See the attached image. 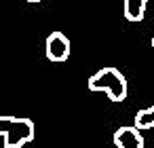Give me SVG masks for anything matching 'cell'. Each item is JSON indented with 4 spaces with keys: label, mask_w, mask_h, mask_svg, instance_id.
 <instances>
[{
    "label": "cell",
    "mask_w": 154,
    "mask_h": 148,
    "mask_svg": "<svg viewBox=\"0 0 154 148\" xmlns=\"http://www.w3.org/2000/svg\"><path fill=\"white\" fill-rule=\"evenodd\" d=\"M26 2H36V5H38V2H40V0H26Z\"/></svg>",
    "instance_id": "cell-7"
},
{
    "label": "cell",
    "mask_w": 154,
    "mask_h": 148,
    "mask_svg": "<svg viewBox=\"0 0 154 148\" xmlns=\"http://www.w3.org/2000/svg\"><path fill=\"white\" fill-rule=\"evenodd\" d=\"M87 89L93 93H106L108 99H112V102H125L127 93H129L125 74L114 66H106V68L97 70L95 74H91L87 80Z\"/></svg>",
    "instance_id": "cell-1"
},
{
    "label": "cell",
    "mask_w": 154,
    "mask_h": 148,
    "mask_svg": "<svg viewBox=\"0 0 154 148\" xmlns=\"http://www.w3.org/2000/svg\"><path fill=\"white\" fill-rule=\"evenodd\" d=\"M45 53L49 61L61 64L70 57V40L63 32H51L45 43Z\"/></svg>",
    "instance_id": "cell-3"
},
{
    "label": "cell",
    "mask_w": 154,
    "mask_h": 148,
    "mask_svg": "<svg viewBox=\"0 0 154 148\" xmlns=\"http://www.w3.org/2000/svg\"><path fill=\"white\" fill-rule=\"evenodd\" d=\"M148 0H125V17L129 21H141L146 17Z\"/></svg>",
    "instance_id": "cell-5"
},
{
    "label": "cell",
    "mask_w": 154,
    "mask_h": 148,
    "mask_svg": "<svg viewBox=\"0 0 154 148\" xmlns=\"http://www.w3.org/2000/svg\"><path fill=\"white\" fill-rule=\"evenodd\" d=\"M114 146L116 148H143V135L133 125L118 127L114 131Z\"/></svg>",
    "instance_id": "cell-4"
},
{
    "label": "cell",
    "mask_w": 154,
    "mask_h": 148,
    "mask_svg": "<svg viewBox=\"0 0 154 148\" xmlns=\"http://www.w3.org/2000/svg\"><path fill=\"white\" fill-rule=\"evenodd\" d=\"M152 49H154V36H152Z\"/></svg>",
    "instance_id": "cell-8"
},
{
    "label": "cell",
    "mask_w": 154,
    "mask_h": 148,
    "mask_svg": "<svg viewBox=\"0 0 154 148\" xmlns=\"http://www.w3.org/2000/svg\"><path fill=\"white\" fill-rule=\"evenodd\" d=\"M133 127H137L139 131L154 129V106H148V108H141V110H137Z\"/></svg>",
    "instance_id": "cell-6"
},
{
    "label": "cell",
    "mask_w": 154,
    "mask_h": 148,
    "mask_svg": "<svg viewBox=\"0 0 154 148\" xmlns=\"http://www.w3.org/2000/svg\"><path fill=\"white\" fill-rule=\"evenodd\" d=\"M36 135L32 118L26 116H0V137L5 148H21L30 144Z\"/></svg>",
    "instance_id": "cell-2"
}]
</instances>
